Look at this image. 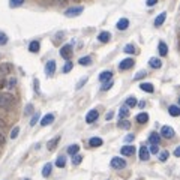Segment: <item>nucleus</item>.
I'll return each instance as SVG.
<instances>
[{
  "label": "nucleus",
  "mask_w": 180,
  "mask_h": 180,
  "mask_svg": "<svg viewBox=\"0 0 180 180\" xmlns=\"http://www.w3.org/2000/svg\"><path fill=\"white\" fill-rule=\"evenodd\" d=\"M12 102L14 99L9 93H0V108H9Z\"/></svg>",
  "instance_id": "1"
},
{
  "label": "nucleus",
  "mask_w": 180,
  "mask_h": 180,
  "mask_svg": "<svg viewBox=\"0 0 180 180\" xmlns=\"http://www.w3.org/2000/svg\"><path fill=\"white\" fill-rule=\"evenodd\" d=\"M110 165H111L114 170H123V168L126 167V161H125L123 158H113Z\"/></svg>",
  "instance_id": "2"
},
{
  "label": "nucleus",
  "mask_w": 180,
  "mask_h": 180,
  "mask_svg": "<svg viewBox=\"0 0 180 180\" xmlns=\"http://www.w3.org/2000/svg\"><path fill=\"white\" fill-rule=\"evenodd\" d=\"M60 56L63 57L65 60H69L72 57V45L71 44H66V45H63L62 48H60Z\"/></svg>",
  "instance_id": "3"
},
{
  "label": "nucleus",
  "mask_w": 180,
  "mask_h": 180,
  "mask_svg": "<svg viewBox=\"0 0 180 180\" xmlns=\"http://www.w3.org/2000/svg\"><path fill=\"white\" fill-rule=\"evenodd\" d=\"M134 59H125V60H122L119 63V69L120 71H128V69H131L132 66H134Z\"/></svg>",
  "instance_id": "4"
},
{
  "label": "nucleus",
  "mask_w": 180,
  "mask_h": 180,
  "mask_svg": "<svg viewBox=\"0 0 180 180\" xmlns=\"http://www.w3.org/2000/svg\"><path fill=\"white\" fill-rule=\"evenodd\" d=\"M161 135H162L164 138H173L174 135H176V132H174V129L171 128V126H162V129H161Z\"/></svg>",
  "instance_id": "5"
},
{
  "label": "nucleus",
  "mask_w": 180,
  "mask_h": 180,
  "mask_svg": "<svg viewBox=\"0 0 180 180\" xmlns=\"http://www.w3.org/2000/svg\"><path fill=\"white\" fill-rule=\"evenodd\" d=\"M83 12V6H77V8H69L66 9V12H65V15L66 17H77Z\"/></svg>",
  "instance_id": "6"
},
{
  "label": "nucleus",
  "mask_w": 180,
  "mask_h": 180,
  "mask_svg": "<svg viewBox=\"0 0 180 180\" xmlns=\"http://www.w3.org/2000/svg\"><path fill=\"white\" fill-rule=\"evenodd\" d=\"M98 117H99V113L96 111V110H90V111L86 114V122L87 123H93V122L98 120Z\"/></svg>",
  "instance_id": "7"
},
{
  "label": "nucleus",
  "mask_w": 180,
  "mask_h": 180,
  "mask_svg": "<svg viewBox=\"0 0 180 180\" xmlns=\"http://www.w3.org/2000/svg\"><path fill=\"white\" fill-rule=\"evenodd\" d=\"M54 72H56V62L54 60H50L47 65H45V74L47 75H54Z\"/></svg>",
  "instance_id": "8"
},
{
  "label": "nucleus",
  "mask_w": 180,
  "mask_h": 180,
  "mask_svg": "<svg viewBox=\"0 0 180 180\" xmlns=\"http://www.w3.org/2000/svg\"><path fill=\"white\" fill-rule=\"evenodd\" d=\"M11 71H12V65L11 63H0V75L2 77L11 74Z\"/></svg>",
  "instance_id": "9"
},
{
  "label": "nucleus",
  "mask_w": 180,
  "mask_h": 180,
  "mask_svg": "<svg viewBox=\"0 0 180 180\" xmlns=\"http://www.w3.org/2000/svg\"><path fill=\"white\" fill-rule=\"evenodd\" d=\"M120 153L123 155V156H132V155L135 153V147L134 146H123L120 149Z\"/></svg>",
  "instance_id": "10"
},
{
  "label": "nucleus",
  "mask_w": 180,
  "mask_h": 180,
  "mask_svg": "<svg viewBox=\"0 0 180 180\" xmlns=\"http://www.w3.org/2000/svg\"><path fill=\"white\" fill-rule=\"evenodd\" d=\"M140 159L141 161H149L150 159V153H149V149L146 146L140 147Z\"/></svg>",
  "instance_id": "11"
},
{
  "label": "nucleus",
  "mask_w": 180,
  "mask_h": 180,
  "mask_svg": "<svg viewBox=\"0 0 180 180\" xmlns=\"http://www.w3.org/2000/svg\"><path fill=\"white\" fill-rule=\"evenodd\" d=\"M98 39H99V42L107 44V42H110L111 35H110V32H101V33L98 35Z\"/></svg>",
  "instance_id": "12"
},
{
  "label": "nucleus",
  "mask_w": 180,
  "mask_h": 180,
  "mask_svg": "<svg viewBox=\"0 0 180 180\" xmlns=\"http://www.w3.org/2000/svg\"><path fill=\"white\" fill-rule=\"evenodd\" d=\"M113 77V72L111 71H104L99 74V81H102V83H107V81H110Z\"/></svg>",
  "instance_id": "13"
},
{
  "label": "nucleus",
  "mask_w": 180,
  "mask_h": 180,
  "mask_svg": "<svg viewBox=\"0 0 180 180\" xmlns=\"http://www.w3.org/2000/svg\"><path fill=\"white\" fill-rule=\"evenodd\" d=\"M53 122H54V114H47V116L42 117L41 125H42V126H48V125H51Z\"/></svg>",
  "instance_id": "14"
},
{
  "label": "nucleus",
  "mask_w": 180,
  "mask_h": 180,
  "mask_svg": "<svg viewBox=\"0 0 180 180\" xmlns=\"http://www.w3.org/2000/svg\"><path fill=\"white\" fill-rule=\"evenodd\" d=\"M140 89H141L143 92H147V93H153V90H155L152 83H141V84H140Z\"/></svg>",
  "instance_id": "15"
},
{
  "label": "nucleus",
  "mask_w": 180,
  "mask_h": 180,
  "mask_svg": "<svg viewBox=\"0 0 180 180\" xmlns=\"http://www.w3.org/2000/svg\"><path fill=\"white\" fill-rule=\"evenodd\" d=\"M89 144H90L92 147H99V146H102V144H104V141H102V138L93 137V138H90V140H89Z\"/></svg>",
  "instance_id": "16"
},
{
  "label": "nucleus",
  "mask_w": 180,
  "mask_h": 180,
  "mask_svg": "<svg viewBox=\"0 0 180 180\" xmlns=\"http://www.w3.org/2000/svg\"><path fill=\"white\" fill-rule=\"evenodd\" d=\"M165 18H167V14H165V12H161V14L156 17V20H155V26L161 27L164 24V21H165Z\"/></svg>",
  "instance_id": "17"
},
{
  "label": "nucleus",
  "mask_w": 180,
  "mask_h": 180,
  "mask_svg": "<svg viewBox=\"0 0 180 180\" xmlns=\"http://www.w3.org/2000/svg\"><path fill=\"white\" fill-rule=\"evenodd\" d=\"M128 27H129L128 18H122V20H119V23H117V29H119V30H126Z\"/></svg>",
  "instance_id": "18"
},
{
  "label": "nucleus",
  "mask_w": 180,
  "mask_h": 180,
  "mask_svg": "<svg viewBox=\"0 0 180 180\" xmlns=\"http://www.w3.org/2000/svg\"><path fill=\"white\" fill-rule=\"evenodd\" d=\"M128 116H129V108L126 107V105H123V107L119 110V119L120 120H125Z\"/></svg>",
  "instance_id": "19"
},
{
  "label": "nucleus",
  "mask_w": 180,
  "mask_h": 180,
  "mask_svg": "<svg viewBox=\"0 0 180 180\" xmlns=\"http://www.w3.org/2000/svg\"><path fill=\"white\" fill-rule=\"evenodd\" d=\"M135 120H137L138 123H147L149 122V114L147 113H140V114H137V117H135Z\"/></svg>",
  "instance_id": "20"
},
{
  "label": "nucleus",
  "mask_w": 180,
  "mask_h": 180,
  "mask_svg": "<svg viewBox=\"0 0 180 180\" xmlns=\"http://www.w3.org/2000/svg\"><path fill=\"white\" fill-rule=\"evenodd\" d=\"M149 141H150V144H159V141H161V135L159 134H156V132H152L150 134V137H149Z\"/></svg>",
  "instance_id": "21"
},
{
  "label": "nucleus",
  "mask_w": 180,
  "mask_h": 180,
  "mask_svg": "<svg viewBox=\"0 0 180 180\" xmlns=\"http://www.w3.org/2000/svg\"><path fill=\"white\" fill-rule=\"evenodd\" d=\"M149 65H150L153 69H159L161 66H162V62H161L159 59H156V57H152V59L149 60Z\"/></svg>",
  "instance_id": "22"
},
{
  "label": "nucleus",
  "mask_w": 180,
  "mask_h": 180,
  "mask_svg": "<svg viewBox=\"0 0 180 180\" xmlns=\"http://www.w3.org/2000/svg\"><path fill=\"white\" fill-rule=\"evenodd\" d=\"M59 141H60V137H59V135H57V137H54L53 140H50V141H48V144H47V149H48V150H54Z\"/></svg>",
  "instance_id": "23"
},
{
  "label": "nucleus",
  "mask_w": 180,
  "mask_h": 180,
  "mask_svg": "<svg viewBox=\"0 0 180 180\" xmlns=\"http://www.w3.org/2000/svg\"><path fill=\"white\" fill-rule=\"evenodd\" d=\"M158 50H159V54H161V56H167V54H168V47H167V44L162 42V41L158 45Z\"/></svg>",
  "instance_id": "24"
},
{
  "label": "nucleus",
  "mask_w": 180,
  "mask_h": 180,
  "mask_svg": "<svg viewBox=\"0 0 180 180\" xmlns=\"http://www.w3.org/2000/svg\"><path fill=\"white\" fill-rule=\"evenodd\" d=\"M51 170H53V164H45L44 165V168H42V176L44 177H48L50 174H51Z\"/></svg>",
  "instance_id": "25"
},
{
  "label": "nucleus",
  "mask_w": 180,
  "mask_h": 180,
  "mask_svg": "<svg viewBox=\"0 0 180 180\" xmlns=\"http://www.w3.org/2000/svg\"><path fill=\"white\" fill-rule=\"evenodd\" d=\"M39 47H41V45H39L38 41H32L30 45H29V51H30V53H38V51H39Z\"/></svg>",
  "instance_id": "26"
},
{
  "label": "nucleus",
  "mask_w": 180,
  "mask_h": 180,
  "mask_svg": "<svg viewBox=\"0 0 180 180\" xmlns=\"http://www.w3.org/2000/svg\"><path fill=\"white\" fill-rule=\"evenodd\" d=\"M168 113L171 114L173 117H177V116L180 114V108L177 107V105H171V107L168 108Z\"/></svg>",
  "instance_id": "27"
},
{
  "label": "nucleus",
  "mask_w": 180,
  "mask_h": 180,
  "mask_svg": "<svg viewBox=\"0 0 180 180\" xmlns=\"http://www.w3.org/2000/svg\"><path fill=\"white\" fill-rule=\"evenodd\" d=\"M125 105H126L128 108L135 107V105H137V98H135V96H129L128 99H126V102H125Z\"/></svg>",
  "instance_id": "28"
},
{
  "label": "nucleus",
  "mask_w": 180,
  "mask_h": 180,
  "mask_svg": "<svg viewBox=\"0 0 180 180\" xmlns=\"http://www.w3.org/2000/svg\"><path fill=\"white\" fill-rule=\"evenodd\" d=\"M56 165H57L59 168H65V167H66V158H65V156H59V158L56 159Z\"/></svg>",
  "instance_id": "29"
},
{
  "label": "nucleus",
  "mask_w": 180,
  "mask_h": 180,
  "mask_svg": "<svg viewBox=\"0 0 180 180\" xmlns=\"http://www.w3.org/2000/svg\"><path fill=\"white\" fill-rule=\"evenodd\" d=\"M78 62H80V65H83V66H90V65H92V57L86 56V57H81Z\"/></svg>",
  "instance_id": "30"
},
{
  "label": "nucleus",
  "mask_w": 180,
  "mask_h": 180,
  "mask_svg": "<svg viewBox=\"0 0 180 180\" xmlns=\"http://www.w3.org/2000/svg\"><path fill=\"white\" fill-rule=\"evenodd\" d=\"M78 150H80V146L78 144H72V146L68 147V153L71 155V156H74V155L78 153Z\"/></svg>",
  "instance_id": "31"
},
{
  "label": "nucleus",
  "mask_w": 180,
  "mask_h": 180,
  "mask_svg": "<svg viewBox=\"0 0 180 180\" xmlns=\"http://www.w3.org/2000/svg\"><path fill=\"white\" fill-rule=\"evenodd\" d=\"M117 126H119L120 129H129L131 128V122H128V120H119Z\"/></svg>",
  "instance_id": "32"
},
{
  "label": "nucleus",
  "mask_w": 180,
  "mask_h": 180,
  "mask_svg": "<svg viewBox=\"0 0 180 180\" xmlns=\"http://www.w3.org/2000/svg\"><path fill=\"white\" fill-rule=\"evenodd\" d=\"M24 3V0H9V6L11 8H17V6H21Z\"/></svg>",
  "instance_id": "33"
},
{
  "label": "nucleus",
  "mask_w": 180,
  "mask_h": 180,
  "mask_svg": "<svg viewBox=\"0 0 180 180\" xmlns=\"http://www.w3.org/2000/svg\"><path fill=\"white\" fill-rule=\"evenodd\" d=\"M81 161H83V156H81V155H74V156H72V164H74V165H80V164H81Z\"/></svg>",
  "instance_id": "34"
},
{
  "label": "nucleus",
  "mask_w": 180,
  "mask_h": 180,
  "mask_svg": "<svg viewBox=\"0 0 180 180\" xmlns=\"http://www.w3.org/2000/svg\"><path fill=\"white\" fill-rule=\"evenodd\" d=\"M125 53H128V54H134L135 53V47L132 45V44H128L126 47H125V50H123Z\"/></svg>",
  "instance_id": "35"
},
{
  "label": "nucleus",
  "mask_w": 180,
  "mask_h": 180,
  "mask_svg": "<svg viewBox=\"0 0 180 180\" xmlns=\"http://www.w3.org/2000/svg\"><path fill=\"white\" fill-rule=\"evenodd\" d=\"M113 84H114V83H113L111 80H110V81H107V83H104V84H102V87H101V90H102V92H105V90H110V89H111V87H113Z\"/></svg>",
  "instance_id": "36"
},
{
  "label": "nucleus",
  "mask_w": 180,
  "mask_h": 180,
  "mask_svg": "<svg viewBox=\"0 0 180 180\" xmlns=\"http://www.w3.org/2000/svg\"><path fill=\"white\" fill-rule=\"evenodd\" d=\"M167 159H168V152H167V150H164V152L159 153V161H161V162H165Z\"/></svg>",
  "instance_id": "37"
},
{
  "label": "nucleus",
  "mask_w": 180,
  "mask_h": 180,
  "mask_svg": "<svg viewBox=\"0 0 180 180\" xmlns=\"http://www.w3.org/2000/svg\"><path fill=\"white\" fill-rule=\"evenodd\" d=\"M5 44H8V36L6 33L0 32V45H5Z\"/></svg>",
  "instance_id": "38"
},
{
  "label": "nucleus",
  "mask_w": 180,
  "mask_h": 180,
  "mask_svg": "<svg viewBox=\"0 0 180 180\" xmlns=\"http://www.w3.org/2000/svg\"><path fill=\"white\" fill-rule=\"evenodd\" d=\"M18 134H20V128H18V126H15V128L12 129V132H11V138H12V140H14V138H17Z\"/></svg>",
  "instance_id": "39"
},
{
  "label": "nucleus",
  "mask_w": 180,
  "mask_h": 180,
  "mask_svg": "<svg viewBox=\"0 0 180 180\" xmlns=\"http://www.w3.org/2000/svg\"><path fill=\"white\" fill-rule=\"evenodd\" d=\"M149 153H159V147L156 146V144H152V146H150V149H149Z\"/></svg>",
  "instance_id": "40"
},
{
  "label": "nucleus",
  "mask_w": 180,
  "mask_h": 180,
  "mask_svg": "<svg viewBox=\"0 0 180 180\" xmlns=\"http://www.w3.org/2000/svg\"><path fill=\"white\" fill-rule=\"evenodd\" d=\"M38 120H39V114H38V113H36V114H35L33 117H32V120H30V125H32V126H35V125H36V122H38Z\"/></svg>",
  "instance_id": "41"
},
{
  "label": "nucleus",
  "mask_w": 180,
  "mask_h": 180,
  "mask_svg": "<svg viewBox=\"0 0 180 180\" xmlns=\"http://www.w3.org/2000/svg\"><path fill=\"white\" fill-rule=\"evenodd\" d=\"M71 69H72V62H68V63L65 65V68H63V72L66 74V72H69Z\"/></svg>",
  "instance_id": "42"
},
{
  "label": "nucleus",
  "mask_w": 180,
  "mask_h": 180,
  "mask_svg": "<svg viewBox=\"0 0 180 180\" xmlns=\"http://www.w3.org/2000/svg\"><path fill=\"white\" fill-rule=\"evenodd\" d=\"M146 71H140V72H138L137 75H135V78H134V80H140V78H143V77H146Z\"/></svg>",
  "instance_id": "43"
},
{
  "label": "nucleus",
  "mask_w": 180,
  "mask_h": 180,
  "mask_svg": "<svg viewBox=\"0 0 180 180\" xmlns=\"http://www.w3.org/2000/svg\"><path fill=\"white\" fill-rule=\"evenodd\" d=\"M86 81H87V77L81 78V80H80V83H78V84H77V89H81V87H83V86H84V84H86Z\"/></svg>",
  "instance_id": "44"
},
{
  "label": "nucleus",
  "mask_w": 180,
  "mask_h": 180,
  "mask_svg": "<svg viewBox=\"0 0 180 180\" xmlns=\"http://www.w3.org/2000/svg\"><path fill=\"white\" fill-rule=\"evenodd\" d=\"M15 84H17V80H15V78H11V80L8 81V87H11V89L15 86Z\"/></svg>",
  "instance_id": "45"
},
{
  "label": "nucleus",
  "mask_w": 180,
  "mask_h": 180,
  "mask_svg": "<svg viewBox=\"0 0 180 180\" xmlns=\"http://www.w3.org/2000/svg\"><path fill=\"white\" fill-rule=\"evenodd\" d=\"M134 134H129V135H126V137H125V141H126V143H131V141H134Z\"/></svg>",
  "instance_id": "46"
},
{
  "label": "nucleus",
  "mask_w": 180,
  "mask_h": 180,
  "mask_svg": "<svg viewBox=\"0 0 180 180\" xmlns=\"http://www.w3.org/2000/svg\"><path fill=\"white\" fill-rule=\"evenodd\" d=\"M6 143V138H5V135H3V132L0 131V146H3Z\"/></svg>",
  "instance_id": "47"
},
{
  "label": "nucleus",
  "mask_w": 180,
  "mask_h": 180,
  "mask_svg": "<svg viewBox=\"0 0 180 180\" xmlns=\"http://www.w3.org/2000/svg\"><path fill=\"white\" fill-rule=\"evenodd\" d=\"M146 3H147V6H155L158 3V0H147Z\"/></svg>",
  "instance_id": "48"
},
{
  "label": "nucleus",
  "mask_w": 180,
  "mask_h": 180,
  "mask_svg": "<svg viewBox=\"0 0 180 180\" xmlns=\"http://www.w3.org/2000/svg\"><path fill=\"white\" fill-rule=\"evenodd\" d=\"M5 128H6V122L3 119H0V131H3Z\"/></svg>",
  "instance_id": "49"
},
{
  "label": "nucleus",
  "mask_w": 180,
  "mask_h": 180,
  "mask_svg": "<svg viewBox=\"0 0 180 180\" xmlns=\"http://www.w3.org/2000/svg\"><path fill=\"white\" fill-rule=\"evenodd\" d=\"M113 116H114V113H113V111L107 113V116H105V119H107V120H111V119H113Z\"/></svg>",
  "instance_id": "50"
},
{
  "label": "nucleus",
  "mask_w": 180,
  "mask_h": 180,
  "mask_svg": "<svg viewBox=\"0 0 180 180\" xmlns=\"http://www.w3.org/2000/svg\"><path fill=\"white\" fill-rule=\"evenodd\" d=\"M35 90L39 93V81H38V80H35Z\"/></svg>",
  "instance_id": "51"
},
{
  "label": "nucleus",
  "mask_w": 180,
  "mask_h": 180,
  "mask_svg": "<svg viewBox=\"0 0 180 180\" xmlns=\"http://www.w3.org/2000/svg\"><path fill=\"white\" fill-rule=\"evenodd\" d=\"M137 104L140 108H144V107H146V102H144V101H140V102H137Z\"/></svg>",
  "instance_id": "52"
},
{
  "label": "nucleus",
  "mask_w": 180,
  "mask_h": 180,
  "mask_svg": "<svg viewBox=\"0 0 180 180\" xmlns=\"http://www.w3.org/2000/svg\"><path fill=\"white\" fill-rule=\"evenodd\" d=\"M5 86H6V81L0 78V89H3V87H5Z\"/></svg>",
  "instance_id": "53"
},
{
  "label": "nucleus",
  "mask_w": 180,
  "mask_h": 180,
  "mask_svg": "<svg viewBox=\"0 0 180 180\" xmlns=\"http://www.w3.org/2000/svg\"><path fill=\"white\" fill-rule=\"evenodd\" d=\"M174 156H180V147H177V149L174 150Z\"/></svg>",
  "instance_id": "54"
},
{
  "label": "nucleus",
  "mask_w": 180,
  "mask_h": 180,
  "mask_svg": "<svg viewBox=\"0 0 180 180\" xmlns=\"http://www.w3.org/2000/svg\"><path fill=\"white\" fill-rule=\"evenodd\" d=\"M32 110H33V108H32V105H29V107H27V110H26V113H32Z\"/></svg>",
  "instance_id": "55"
},
{
  "label": "nucleus",
  "mask_w": 180,
  "mask_h": 180,
  "mask_svg": "<svg viewBox=\"0 0 180 180\" xmlns=\"http://www.w3.org/2000/svg\"><path fill=\"white\" fill-rule=\"evenodd\" d=\"M56 2H59V3H65L66 0H56Z\"/></svg>",
  "instance_id": "56"
},
{
  "label": "nucleus",
  "mask_w": 180,
  "mask_h": 180,
  "mask_svg": "<svg viewBox=\"0 0 180 180\" xmlns=\"http://www.w3.org/2000/svg\"><path fill=\"white\" fill-rule=\"evenodd\" d=\"M26 180H29V179H26Z\"/></svg>",
  "instance_id": "57"
}]
</instances>
